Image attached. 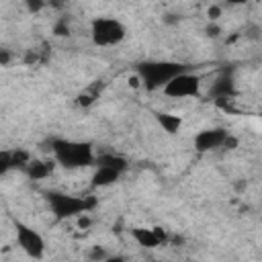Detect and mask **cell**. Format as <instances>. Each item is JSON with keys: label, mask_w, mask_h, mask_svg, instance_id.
I'll return each instance as SVG.
<instances>
[{"label": "cell", "mask_w": 262, "mask_h": 262, "mask_svg": "<svg viewBox=\"0 0 262 262\" xmlns=\"http://www.w3.org/2000/svg\"><path fill=\"white\" fill-rule=\"evenodd\" d=\"M49 149L57 164L66 168H82L94 164V151L88 141H72V139H51Z\"/></svg>", "instance_id": "6da1fadb"}, {"label": "cell", "mask_w": 262, "mask_h": 262, "mask_svg": "<svg viewBox=\"0 0 262 262\" xmlns=\"http://www.w3.org/2000/svg\"><path fill=\"white\" fill-rule=\"evenodd\" d=\"M47 205L51 209V213L57 219H68V217H76L82 213H88L96 207V199L92 196H72L66 192H57V190H49L45 192Z\"/></svg>", "instance_id": "7a4b0ae2"}, {"label": "cell", "mask_w": 262, "mask_h": 262, "mask_svg": "<svg viewBox=\"0 0 262 262\" xmlns=\"http://www.w3.org/2000/svg\"><path fill=\"white\" fill-rule=\"evenodd\" d=\"M186 66L178 63V61H141L137 63V78L143 82V86L147 90H156L162 88L170 78H174L176 74L184 72Z\"/></svg>", "instance_id": "3957f363"}, {"label": "cell", "mask_w": 262, "mask_h": 262, "mask_svg": "<svg viewBox=\"0 0 262 262\" xmlns=\"http://www.w3.org/2000/svg\"><path fill=\"white\" fill-rule=\"evenodd\" d=\"M127 31L125 25L117 18H108V16H98L92 20L90 25V37L92 43L98 47H108V45H117L125 39Z\"/></svg>", "instance_id": "277c9868"}, {"label": "cell", "mask_w": 262, "mask_h": 262, "mask_svg": "<svg viewBox=\"0 0 262 262\" xmlns=\"http://www.w3.org/2000/svg\"><path fill=\"white\" fill-rule=\"evenodd\" d=\"M164 94L172 98H186V96H196L201 90V78L190 72H180L174 78H170L164 86Z\"/></svg>", "instance_id": "5b68a950"}, {"label": "cell", "mask_w": 262, "mask_h": 262, "mask_svg": "<svg viewBox=\"0 0 262 262\" xmlns=\"http://www.w3.org/2000/svg\"><path fill=\"white\" fill-rule=\"evenodd\" d=\"M14 229H16V242L18 246L23 248V252L31 258H43L45 254V239L39 231H35L33 227L16 221L14 223Z\"/></svg>", "instance_id": "8992f818"}, {"label": "cell", "mask_w": 262, "mask_h": 262, "mask_svg": "<svg viewBox=\"0 0 262 262\" xmlns=\"http://www.w3.org/2000/svg\"><path fill=\"white\" fill-rule=\"evenodd\" d=\"M227 137V131L223 127H213V129H205L201 133H196L194 137V147L196 151H213L217 147L223 145Z\"/></svg>", "instance_id": "52a82bcc"}, {"label": "cell", "mask_w": 262, "mask_h": 262, "mask_svg": "<svg viewBox=\"0 0 262 262\" xmlns=\"http://www.w3.org/2000/svg\"><path fill=\"white\" fill-rule=\"evenodd\" d=\"M211 94L215 96V98H229V96H233L235 94V82H233V76L229 74V72H223L217 80H215V84L211 86Z\"/></svg>", "instance_id": "ba28073f"}, {"label": "cell", "mask_w": 262, "mask_h": 262, "mask_svg": "<svg viewBox=\"0 0 262 262\" xmlns=\"http://www.w3.org/2000/svg\"><path fill=\"white\" fill-rule=\"evenodd\" d=\"M131 235H133V239H135L139 246H143V248H158V246L162 244V239H160V235L156 233V229L133 227V229H131Z\"/></svg>", "instance_id": "9c48e42d"}, {"label": "cell", "mask_w": 262, "mask_h": 262, "mask_svg": "<svg viewBox=\"0 0 262 262\" xmlns=\"http://www.w3.org/2000/svg\"><path fill=\"white\" fill-rule=\"evenodd\" d=\"M53 170V162H47V160H29V164L25 166V172L29 178L33 180H41V178H47Z\"/></svg>", "instance_id": "30bf717a"}, {"label": "cell", "mask_w": 262, "mask_h": 262, "mask_svg": "<svg viewBox=\"0 0 262 262\" xmlns=\"http://www.w3.org/2000/svg\"><path fill=\"white\" fill-rule=\"evenodd\" d=\"M121 172L115 170V168H108V166H98L92 174V186H108V184H115L119 180Z\"/></svg>", "instance_id": "8fae6325"}, {"label": "cell", "mask_w": 262, "mask_h": 262, "mask_svg": "<svg viewBox=\"0 0 262 262\" xmlns=\"http://www.w3.org/2000/svg\"><path fill=\"white\" fill-rule=\"evenodd\" d=\"M154 115H156V121L160 123V127L168 135L178 133V129L182 127V117H178V115H172V113H154Z\"/></svg>", "instance_id": "7c38bea8"}, {"label": "cell", "mask_w": 262, "mask_h": 262, "mask_svg": "<svg viewBox=\"0 0 262 262\" xmlns=\"http://www.w3.org/2000/svg\"><path fill=\"white\" fill-rule=\"evenodd\" d=\"M94 164L96 166H108V168H115V170H119V172H123V170H127V160L123 158V156H119V154H100L98 158H94Z\"/></svg>", "instance_id": "4fadbf2b"}, {"label": "cell", "mask_w": 262, "mask_h": 262, "mask_svg": "<svg viewBox=\"0 0 262 262\" xmlns=\"http://www.w3.org/2000/svg\"><path fill=\"white\" fill-rule=\"evenodd\" d=\"M98 94H100V84H92V86H88L82 94H78L76 102H78L80 106H90V104L98 98Z\"/></svg>", "instance_id": "5bb4252c"}, {"label": "cell", "mask_w": 262, "mask_h": 262, "mask_svg": "<svg viewBox=\"0 0 262 262\" xmlns=\"http://www.w3.org/2000/svg\"><path fill=\"white\" fill-rule=\"evenodd\" d=\"M10 160H12V168H25L29 164L31 156L25 149H14V151H10Z\"/></svg>", "instance_id": "9a60e30c"}, {"label": "cell", "mask_w": 262, "mask_h": 262, "mask_svg": "<svg viewBox=\"0 0 262 262\" xmlns=\"http://www.w3.org/2000/svg\"><path fill=\"white\" fill-rule=\"evenodd\" d=\"M12 170V160H10V151L2 149L0 151V176H4L6 172Z\"/></svg>", "instance_id": "2e32d148"}, {"label": "cell", "mask_w": 262, "mask_h": 262, "mask_svg": "<svg viewBox=\"0 0 262 262\" xmlns=\"http://www.w3.org/2000/svg\"><path fill=\"white\" fill-rule=\"evenodd\" d=\"M53 35L55 37H68L70 35V25L66 18H59L55 25H53Z\"/></svg>", "instance_id": "e0dca14e"}, {"label": "cell", "mask_w": 262, "mask_h": 262, "mask_svg": "<svg viewBox=\"0 0 262 262\" xmlns=\"http://www.w3.org/2000/svg\"><path fill=\"white\" fill-rule=\"evenodd\" d=\"M29 12H41L47 6V0H25Z\"/></svg>", "instance_id": "ac0fdd59"}, {"label": "cell", "mask_w": 262, "mask_h": 262, "mask_svg": "<svg viewBox=\"0 0 262 262\" xmlns=\"http://www.w3.org/2000/svg\"><path fill=\"white\" fill-rule=\"evenodd\" d=\"M88 256H90L92 260H106V258H108V254H106L102 248H98V246H94V248H92V252H90Z\"/></svg>", "instance_id": "d6986e66"}, {"label": "cell", "mask_w": 262, "mask_h": 262, "mask_svg": "<svg viewBox=\"0 0 262 262\" xmlns=\"http://www.w3.org/2000/svg\"><path fill=\"white\" fill-rule=\"evenodd\" d=\"M207 16H209V20H211V23H213V20H217V18L221 16V8H219V6H209Z\"/></svg>", "instance_id": "ffe728a7"}, {"label": "cell", "mask_w": 262, "mask_h": 262, "mask_svg": "<svg viewBox=\"0 0 262 262\" xmlns=\"http://www.w3.org/2000/svg\"><path fill=\"white\" fill-rule=\"evenodd\" d=\"M221 147H225V149H235V147H237V139H235L233 135L227 133V137H225V141H223Z\"/></svg>", "instance_id": "44dd1931"}, {"label": "cell", "mask_w": 262, "mask_h": 262, "mask_svg": "<svg viewBox=\"0 0 262 262\" xmlns=\"http://www.w3.org/2000/svg\"><path fill=\"white\" fill-rule=\"evenodd\" d=\"M12 61V53L8 49H0V66H8Z\"/></svg>", "instance_id": "7402d4cb"}, {"label": "cell", "mask_w": 262, "mask_h": 262, "mask_svg": "<svg viewBox=\"0 0 262 262\" xmlns=\"http://www.w3.org/2000/svg\"><path fill=\"white\" fill-rule=\"evenodd\" d=\"M219 33H221V29H219L217 25H209V27H207V35H209V37H217Z\"/></svg>", "instance_id": "603a6c76"}, {"label": "cell", "mask_w": 262, "mask_h": 262, "mask_svg": "<svg viewBox=\"0 0 262 262\" xmlns=\"http://www.w3.org/2000/svg\"><path fill=\"white\" fill-rule=\"evenodd\" d=\"M178 20H180L178 14H166V16H164V23H166V25H174V23H178Z\"/></svg>", "instance_id": "cb8c5ba5"}, {"label": "cell", "mask_w": 262, "mask_h": 262, "mask_svg": "<svg viewBox=\"0 0 262 262\" xmlns=\"http://www.w3.org/2000/svg\"><path fill=\"white\" fill-rule=\"evenodd\" d=\"M47 6H51V8H63L66 6V0H47Z\"/></svg>", "instance_id": "d4e9b609"}, {"label": "cell", "mask_w": 262, "mask_h": 262, "mask_svg": "<svg viewBox=\"0 0 262 262\" xmlns=\"http://www.w3.org/2000/svg\"><path fill=\"white\" fill-rule=\"evenodd\" d=\"M78 225H80V227H88V225H90V219L84 217V213H82V217L78 219Z\"/></svg>", "instance_id": "484cf974"}, {"label": "cell", "mask_w": 262, "mask_h": 262, "mask_svg": "<svg viewBox=\"0 0 262 262\" xmlns=\"http://www.w3.org/2000/svg\"><path fill=\"white\" fill-rule=\"evenodd\" d=\"M227 2H229V4H246L248 0H227Z\"/></svg>", "instance_id": "4316f807"}]
</instances>
